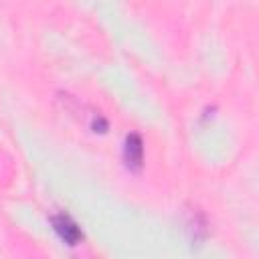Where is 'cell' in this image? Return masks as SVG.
Wrapping results in <instances>:
<instances>
[{
    "mask_svg": "<svg viewBox=\"0 0 259 259\" xmlns=\"http://www.w3.org/2000/svg\"><path fill=\"white\" fill-rule=\"evenodd\" d=\"M53 227H55V231L59 233V237H61L63 241H67L69 245L79 243L81 231H79L77 223H75L71 217H67V214H55V217H53Z\"/></svg>",
    "mask_w": 259,
    "mask_h": 259,
    "instance_id": "1",
    "label": "cell"
},
{
    "mask_svg": "<svg viewBox=\"0 0 259 259\" xmlns=\"http://www.w3.org/2000/svg\"><path fill=\"white\" fill-rule=\"evenodd\" d=\"M123 158L125 164L134 170H138L142 166V158H144V146H142V138L138 134H130L125 138V146H123Z\"/></svg>",
    "mask_w": 259,
    "mask_h": 259,
    "instance_id": "2",
    "label": "cell"
}]
</instances>
